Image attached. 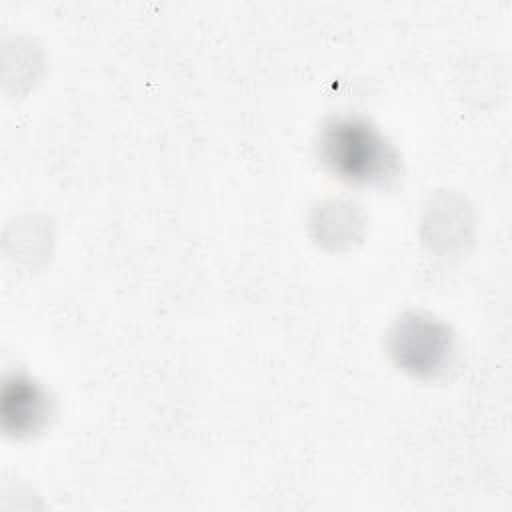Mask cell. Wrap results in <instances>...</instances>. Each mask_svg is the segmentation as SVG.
<instances>
[{"label":"cell","instance_id":"1","mask_svg":"<svg viewBox=\"0 0 512 512\" xmlns=\"http://www.w3.org/2000/svg\"><path fill=\"white\" fill-rule=\"evenodd\" d=\"M318 150L330 172L350 184H382L398 172L394 148L360 118L330 120L320 132Z\"/></svg>","mask_w":512,"mask_h":512},{"label":"cell","instance_id":"2","mask_svg":"<svg viewBox=\"0 0 512 512\" xmlns=\"http://www.w3.org/2000/svg\"><path fill=\"white\" fill-rule=\"evenodd\" d=\"M4 396L16 400V410L6 412L4 416H6V420L16 418V432L18 434L36 430L44 422V418L48 414V402H46L44 392L34 382L24 380V378H16L14 386L8 382Z\"/></svg>","mask_w":512,"mask_h":512}]
</instances>
